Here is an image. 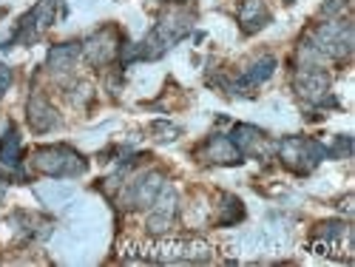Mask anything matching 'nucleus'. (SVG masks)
<instances>
[{"label":"nucleus","mask_w":355,"mask_h":267,"mask_svg":"<svg viewBox=\"0 0 355 267\" xmlns=\"http://www.w3.org/2000/svg\"><path fill=\"white\" fill-rule=\"evenodd\" d=\"M284 3H295V0H284Z\"/></svg>","instance_id":"b1692460"},{"label":"nucleus","mask_w":355,"mask_h":267,"mask_svg":"<svg viewBox=\"0 0 355 267\" xmlns=\"http://www.w3.org/2000/svg\"><path fill=\"white\" fill-rule=\"evenodd\" d=\"M327 92H330V74L318 69H304L295 77V94L310 105H338L333 97H327Z\"/></svg>","instance_id":"423d86ee"},{"label":"nucleus","mask_w":355,"mask_h":267,"mask_svg":"<svg viewBox=\"0 0 355 267\" xmlns=\"http://www.w3.org/2000/svg\"><path fill=\"white\" fill-rule=\"evenodd\" d=\"M315 51L321 57H333V60H341L352 51V43H355V32H352V23L347 20H330V23H321L315 32H313V40Z\"/></svg>","instance_id":"7ed1b4c3"},{"label":"nucleus","mask_w":355,"mask_h":267,"mask_svg":"<svg viewBox=\"0 0 355 267\" xmlns=\"http://www.w3.org/2000/svg\"><path fill=\"white\" fill-rule=\"evenodd\" d=\"M347 3H349V0H327L321 12H324V15H338V12H341Z\"/></svg>","instance_id":"412c9836"},{"label":"nucleus","mask_w":355,"mask_h":267,"mask_svg":"<svg viewBox=\"0 0 355 267\" xmlns=\"http://www.w3.org/2000/svg\"><path fill=\"white\" fill-rule=\"evenodd\" d=\"M173 3H191V0H173Z\"/></svg>","instance_id":"5701e85b"},{"label":"nucleus","mask_w":355,"mask_h":267,"mask_svg":"<svg viewBox=\"0 0 355 267\" xmlns=\"http://www.w3.org/2000/svg\"><path fill=\"white\" fill-rule=\"evenodd\" d=\"M28 126H32V131H37V134H46L49 128L57 126L54 108H51L49 100L40 97V94H35L32 100H28Z\"/></svg>","instance_id":"ddd939ff"},{"label":"nucleus","mask_w":355,"mask_h":267,"mask_svg":"<svg viewBox=\"0 0 355 267\" xmlns=\"http://www.w3.org/2000/svg\"><path fill=\"white\" fill-rule=\"evenodd\" d=\"M222 214H219V225L222 227H230V225H236V222H242L245 219V207H242V202L236 199V196H230V193H222Z\"/></svg>","instance_id":"f3484780"},{"label":"nucleus","mask_w":355,"mask_h":267,"mask_svg":"<svg viewBox=\"0 0 355 267\" xmlns=\"http://www.w3.org/2000/svg\"><path fill=\"white\" fill-rule=\"evenodd\" d=\"M159 191H162V176L159 173H145L137 182H131L123 202H125V207H151Z\"/></svg>","instance_id":"1a4fd4ad"},{"label":"nucleus","mask_w":355,"mask_h":267,"mask_svg":"<svg viewBox=\"0 0 355 267\" xmlns=\"http://www.w3.org/2000/svg\"><path fill=\"white\" fill-rule=\"evenodd\" d=\"M199 157H202V162H211V165H239V162H245L239 148H236L230 142V137H225V134H214V137L205 139V145L199 148Z\"/></svg>","instance_id":"0eeeda50"},{"label":"nucleus","mask_w":355,"mask_h":267,"mask_svg":"<svg viewBox=\"0 0 355 267\" xmlns=\"http://www.w3.org/2000/svg\"><path fill=\"white\" fill-rule=\"evenodd\" d=\"M279 160L293 171V173H310L321 160H327V148L310 137H287L276 145Z\"/></svg>","instance_id":"f257e3e1"},{"label":"nucleus","mask_w":355,"mask_h":267,"mask_svg":"<svg viewBox=\"0 0 355 267\" xmlns=\"http://www.w3.org/2000/svg\"><path fill=\"white\" fill-rule=\"evenodd\" d=\"M327 154H333V157H349L352 154V139L349 137H336V145L330 148Z\"/></svg>","instance_id":"6ab92c4d"},{"label":"nucleus","mask_w":355,"mask_h":267,"mask_svg":"<svg viewBox=\"0 0 355 267\" xmlns=\"http://www.w3.org/2000/svg\"><path fill=\"white\" fill-rule=\"evenodd\" d=\"M54 6H57V0H40V3L17 23V32L12 40L15 43H35L54 23Z\"/></svg>","instance_id":"39448f33"},{"label":"nucleus","mask_w":355,"mask_h":267,"mask_svg":"<svg viewBox=\"0 0 355 267\" xmlns=\"http://www.w3.org/2000/svg\"><path fill=\"white\" fill-rule=\"evenodd\" d=\"M77 57H80V46H77V43L54 46V49L49 51V69H51V71H69V69H74Z\"/></svg>","instance_id":"4468645a"},{"label":"nucleus","mask_w":355,"mask_h":267,"mask_svg":"<svg viewBox=\"0 0 355 267\" xmlns=\"http://www.w3.org/2000/svg\"><path fill=\"white\" fill-rule=\"evenodd\" d=\"M273 71H276V60H273V57H270V54H268V57H259V60L242 74L239 88H245V85H259V83H264V80H270Z\"/></svg>","instance_id":"2eb2a0df"},{"label":"nucleus","mask_w":355,"mask_h":267,"mask_svg":"<svg viewBox=\"0 0 355 267\" xmlns=\"http://www.w3.org/2000/svg\"><path fill=\"white\" fill-rule=\"evenodd\" d=\"M151 134H154L157 142H173L176 137H180V128L171 126V123H165V120H159V123L151 126Z\"/></svg>","instance_id":"a211bd4d"},{"label":"nucleus","mask_w":355,"mask_h":267,"mask_svg":"<svg viewBox=\"0 0 355 267\" xmlns=\"http://www.w3.org/2000/svg\"><path fill=\"white\" fill-rule=\"evenodd\" d=\"M0 165H9V168L20 165V137L15 126H9L3 139H0Z\"/></svg>","instance_id":"dca6fc26"},{"label":"nucleus","mask_w":355,"mask_h":267,"mask_svg":"<svg viewBox=\"0 0 355 267\" xmlns=\"http://www.w3.org/2000/svg\"><path fill=\"white\" fill-rule=\"evenodd\" d=\"M3 193H6V180H0V199H3Z\"/></svg>","instance_id":"4be33fe9"},{"label":"nucleus","mask_w":355,"mask_h":267,"mask_svg":"<svg viewBox=\"0 0 355 267\" xmlns=\"http://www.w3.org/2000/svg\"><path fill=\"white\" fill-rule=\"evenodd\" d=\"M230 142L239 148L242 157H264V145H268V134L256 126H236L230 131Z\"/></svg>","instance_id":"9d476101"},{"label":"nucleus","mask_w":355,"mask_h":267,"mask_svg":"<svg viewBox=\"0 0 355 267\" xmlns=\"http://www.w3.org/2000/svg\"><path fill=\"white\" fill-rule=\"evenodd\" d=\"M9 85H12V69L0 63V97L6 94V88H9Z\"/></svg>","instance_id":"aec40b11"},{"label":"nucleus","mask_w":355,"mask_h":267,"mask_svg":"<svg viewBox=\"0 0 355 267\" xmlns=\"http://www.w3.org/2000/svg\"><path fill=\"white\" fill-rule=\"evenodd\" d=\"M268 23H270V12L264 9L261 0H245L242 9H239V26H242V32L245 35H256Z\"/></svg>","instance_id":"f8f14e48"},{"label":"nucleus","mask_w":355,"mask_h":267,"mask_svg":"<svg viewBox=\"0 0 355 267\" xmlns=\"http://www.w3.org/2000/svg\"><path fill=\"white\" fill-rule=\"evenodd\" d=\"M35 168L46 176H80L85 173V160L69 145H46L37 148L35 157H32Z\"/></svg>","instance_id":"f03ea898"},{"label":"nucleus","mask_w":355,"mask_h":267,"mask_svg":"<svg viewBox=\"0 0 355 267\" xmlns=\"http://www.w3.org/2000/svg\"><path fill=\"white\" fill-rule=\"evenodd\" d=\"M151 207L154 211H151V216H148V230L151 233H165L173 225V216H176V193H173V188L162 185V191L157 193Z\"/></svg>","instance_id":"6e6552de"},{"label":"nucleus","mask_w":355,"mask_h":267,"mask_svg":"<svg viewBox=\"0 0 355 267\" xmlns=\"http://www.w3.org/2000/svg\"><path fill=\"white\" fill-rule=\"evenodd\" d=\"M214 256V248L202 239H162L157 245L148 248V253H142V259L151 261H208Z\"/></svg>","instance_id":"20e7f679"},{"label":"nucleus","mask_w":355,"mask_h":267,"mask_svg":"<svg viewBox=\"0 0 355 267\" xmlns=\"http://www.w3.org/2000/svg\"><path fill=\"white\" fill-rule=\"evenodd\" d=\"M85 60L92 66H105L111 57L116 54V37H114V28H103L94 37H88L83 46Z\"/></svg>","instance_id":"9b49d317"}]
</instances>
